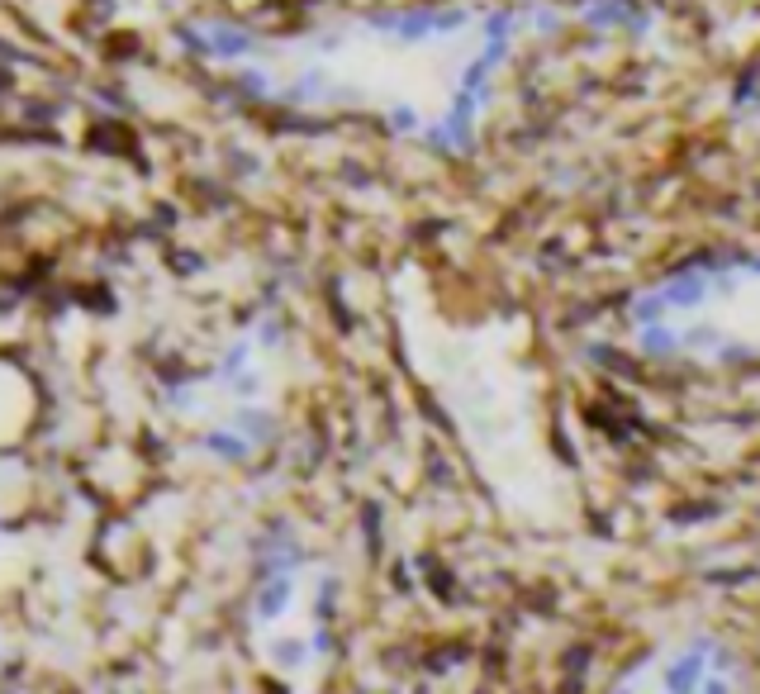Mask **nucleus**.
<instances>
[{
    "label": "nucleus",
    "instance_id": "nucleus-1",
    "mask_svg": "<svg viewBox=\"0 0 760 694\" xmlns=\"http://www.w3.org/2000/svg\"><path fill=\"white\" fill-rule=\"evenodd\" d=\"M670 300H680V305H699V300H703V286H699V280H689V286H675V290H670Z\"/></svg>",
    "mask_w": 760,
    "mask_h": 694
}]
</instances>
